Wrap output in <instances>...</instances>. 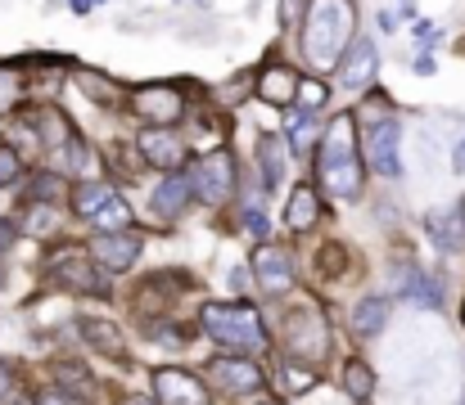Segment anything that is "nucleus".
I'll return each instance as SVG.
<instances>
[{
    "instance_id": "nucleus-1",
    "label": "nucleus",
    "mask_w": 465,
    "mask_h": 405,
    "mask_svg": "<svg viewBox=\"0 0 465 405\" xmlns=\"http://www.w3.org/2000/svg\"><path fill=\"white\" fill-rule=\"evenodd\" d=\"M303 23H308L303 27V54L316 68H334L343 45H348V32H352V5L348 0H312Z\"/></svg>"
},
{
    "instance_id": "nucleus-2",
    "label": "nucleus",
    "mask_w": 465,
    "mask_h": 405,
    "mask_svg": "<svg viewBox=\"0 0 465 405\" xmlns=\"http://www.w3.org/2000/svg\"><path fill=\"white\" fill-rule=\"evenodd\" d=\"M321 185L334 198H352L361 189V167H357V149H352V122L339 118L330 122L325 144H321Z\"/></svg>"
},
{
    "instance_id": "nucleus-3",
    "label": "nucleus",
    "mask_w": 465,
    "mask_h": 405,
    "mask_svg": "<svg viewBox=\"0 0 465 405\" xmlns=\"http://www.w3.org/2000/svg\"><path fill=\"white\" fill-rule=\"evenodd\" d=\"M203 329L217 338V342H226V347H235V352H262L267 347V329H262V320H258V311L249 306V302H235V306H203Z\"/></svg>"
},
{
    "instance_id": "nucleus-4",
    "label": "nucleus",
    "mask_w": 465,
    "mask_h": 405,
    "mask_svg": "<svg viewBox=\"0 0 465 405\" xmlns=\"http://www.w3.org/2000/svg\"><path fill=\"white\" fill-rule=\"evenodd\" d=\"M285 342H290V356H299V361H321L325 347H330V329H325L321 311L299 306V311L290 315V324H285Z\"/></svg>"
},
{
    "instance_id": "nucleus-5",
    "label": "nucleus",
    "mask_w": 465,
    "mask_h": 405,
    "mask_svg": "<svg viewBox=\"0 0 465 405\" xmlns=\"http://www.w3.org/2000/svg\"><path fill=\"white\" fill-rule=\"evenodd\" d=\"M231 185H235L231 153H213V158L194 162V171H190V189L203 194V203H226L231 198Z\"/></svg>"
},
{
    "instance_id": "nucleus-6",
    "label": "nucleus",
    "mask_w": 465,
    "mask_h": 405,
    "mask_svg": "<svg viewBox=\"0 0 465 405\" xmlns=\"http://www.w3.org/2000/svg\"><path fill=\"white\" fill-rule=\"evenodd\" d=\"M398 144H402L398 122H375V127L366 131V162H371L380 176H389V180L402 171V153H398Z\"/></svg>"
},
{
    "instance_id": "nucleus-7",
    "label": "nucleus",
    "mask_w": 465,
    "mask_h": 405,
    "mask_svg": "<svg viewBox=\"0 0 465 405\" xmlns=\"http://www.w3.org/2000/svg\"><path fill=\"white\" fill-rule=\"evenodd\" d=\"M208 383H217L231 397H249V392L262 388V370L253 361H240V356L235 361H213L208 365Z\"/></svg>"
},
{
    "instance_id": "nucleus-8",
    "label": "nucleus",
    "mask_w": 465,
    "mask_h": 405,
    "mask_svg": "<svg viewBox=\"0 0 465 405\" xmlns=\"http://www.w3.org/2000/svg\"><path fill=\"white\" fill-rule=\"evenodd\" d=\"M253 270H258L262 293H290V284H294L290 253H285V248H276V244H262V248L253 253Z\"/></svg>"
},
{
    "instance_id": "nucleus-9",
    "label": "nucleus",
    "mask_w": 465,
    "mask_h": 405,
    "mask_svg": "<svg viewBox=\"0 0 465 405\" xmlns=\"http://www.w3.org/2000/svg\"><path fill=\"white\" fill-rule=\"evenodd\" d=\"M154 388H158V405H208L203 383L190 379L185 370H158Z\"/></svg>"
},
{
    "instance_id": "nucleus-10",
    "label": "nucleus",
    "mask_w": 465,
    "mask_h": 405,
    "mask_svg": "<svg viewBox=\"0 0 465 405\" xmlns=\"http://www.w3.org/2000/svg\"><path fill=\"white\" fill-rule=\"evenodd\" d=\"M132 109L145 118V122H158V127H167V122H176L181 118V95L176 91H167V86H145V91H136L132 95Z\"/></svg>"
},
{
    "instance_id": "nucleus-11",
    "label": "nucleus",
    "mask_w": 465,
    "mask_h": 405,
    "mask_svg": "<svg viewBox=\"0 0 465 405\" xmlns=\"http://www.w3.org/2000/svg\"><path fill=\"white\" fill-rule=\"evenodd\" d=\"M136 253H141V239H136V235H123V230L91 239V257H95L100 266H109V270H127L132 262H136Z\"/></svg>"
},
{
    "instance_id": "nucleus-12",
    "label": "nucleus",
    "mask_w": 465,
    "mask_h": 405,
    "mask_svg": "<svg viewBox=\"0 0 465 405\" xmlns=\"http://www.w3.org/2000/svg\"><path fill=\"white\" fill-rule=\"evenodd\" d=\"M54 275L68 284V288H77V293H100L104 284H100V275L91 266V257L86 253H77V248H64V253H54Z\"/></svg>"
},
{
    "instance_id": "nucleus-13",
    "label": "nucleus",
    "mask_w": 465,
    "mask_h": 405,
    "mask_svg": "<svg viewBox=\"0 0 465 405\" xmlns=\"http://www.w3.org/2000/svg\"><path fill=\"white\" fill-rule=\"evenodd\" d=\"M375 63H380V59H375V45H371L366 36L352 41L348 59L339 63V86H343V91H361V86L375 77Z\"/></svg>"
},
{
    "instance_id": "nucleus-14",
    "label": "nucleus",
    "mask_w": 465,
    "mask_h": 405,
    "mask_svg": "<svg viewBox=\"0 0 465 405\" xmlns=\"http://www.w3.org/2000/svg\"><path fill=\"white\" fill-rule=\"evenodd\" d=\"M141 153L154 162V167H176L181 162V144H176V135L154 127V131H141Z\"/></svg>"
},
{
    "instance_id": "nucleus-15",
    "label": "nucleus",
    "mask_w": 465,
    "mask_h": 405,
    "mask_svg": "<svg viewBox=\"0 0 465 405\" xmlns=\"http://www.w3.org/2000/svg\"><path fill=\"white\" fill-rule=\"evenodd\" d=\"M77 329H82V338H86L91 347H100L104 356H123V352H127L123 329H118V324H109V320H82Z\"/></svg>"
},
{
    "instance_id": "nucleus-16",
    "label": "nucleus",
    "mask_w": 465,
    "mask_h": 405,
    "mask_svg": "<svg viewBox=\"0 0 465 405\" xmlns=\"http://www.w3.org/2000/svg\"><path fill=\"white\" fill-rule=\"evenodd\" d=\"M294 91H299V77H294L290 68H267V72H262L258 95H262L267 104H290V100H294Z\"/></svg>"
},
{
    "instance_id": "nucleus-17",
    "label": "nucleus",
    "mask_w": 465,
    "mask_h": 405,
    "mask_svg": "<svg viewBox=\"0 0 465 405\" xmlns=\"http://www.w3.org/2000/svg\"><path fill=\"white\" fill-rule=\"evenodd\" d=\"M185 198H190V180H185V176H167L154 194L158 217H181V212H185Z\"/></svg>"
},
{
    "instance_id": "nucleus-18",
    "label": "nucleus",
    "mask_w": 465,
    "mask_h": 405,
    "mask_svg": "<svg viewBox=\"0 0 465 405\" xmlns=\"http://www.w3.org/2000/svg\"><path fill=\"white\" fill-rule=\"evenodd\" d=\"M384 324H389V302H384V297H366V302L357 306V315H352V329H357L361 338L384 333Z\"/></svg>"
},
{
    "instance_id": "nucleus-19",
    "label": "nucleus",
    "mask_w": 465,
    "mask_h": 405,
    "mask_svg": "<svg viewBox=\"0 0 465 405\" xmlns=\"http://www.w3.org/2000/svg\"><path fill=\"white\" fill-rule=\"evenodd\" d=\"M316 194H312V185H299L294 189V198H290V212H285V221H290V230H312V221H316Z\"/></svg>"
},
{
    "instance_id": "nucleus-20",
    "label": "nucleus",
    "mask_w": 465,
    "mask_h": 405,
    "mask_svg": "<svg viewBox=\"0 0 465 405\" xmlns=\"http://www.w3.org/2000/svg\"><path fill=\"white\" fill-rule=\"evenodd\" d=\"M425 226H430V235H434V244H439L443 253H452V248L461 244V239H457V235H461L457 212H430V217H425Z\"/></svg>"
},
{
    "instance_id": "nucleus-21",
    "label": "nucleus",
    "mask_w": 465,
    "mask_h": 405,
    "mask_svg": "<svg viewBox=\"0 0 465 405\" xmlns=\"http://www.w3.org/2000/svg\"><path fill=\"white\" fill-rule=\"evenodd\" d=\"M343 388H348V397H352V401H371L375 379H371V370H366L361 361H348V365H343Z\"/></svg>"
},
{
    "instance_id": "nucleus-22",
    "label": "nucleus",
    "mask_w": 465,
    "mask_h": 405,
    "mask_svg": "<svg viewBox=\"0 0 465 405\" xmlns=\"http://www.w3.org/2000/svg\"><path fill=\"white\" fill-rule=\"evenodd\" d=\"M258 158H262V180H267V185H281V176H285V162H281L276 135H262V140H258Z\"/></svg>"
},
{
    "instance_id": "nucleus-23",
    "label": "nucleus",
    "mask_w": 465,
    "mask_h": 405,
    "mask_svg": "<svg viewBox=\"0 0 465 405\" xmlns=\"http://www.w3.org/2000/svg\"><path fill=\"white\" fill-rule=\"evenodd\" d=\"M127 221H132V207H127V203H123L118 194H114V198H109V203H104V207L95 212V226H100L104 235H114V230H123Z\"/></svg>"
},
{
    "instance_id": "nucleus-24",
    "label": "nucleus",
    "mask_w": 465,
    "mask_h": 405,
    "mask_svg": "<svg viewBox=\"0 0 465 405\" xmlns=\"http://www.w3.org/2000/svg\"><path fill=\"white\" fill-rule=\"evenodd\" d=\"M321 140V131H316V122H312V113H299L294 118V127H290V149L299 153V158H308L312 144Z\"/></svg>"
},
{
    "instance_id": "nucleus-25",
    "label": "nucleus",
    "mask_w": 465,
    "mask_h": 405,
    "mask_svg": "<svg viewBox=\"0 0 465 405\" xmlns=\"http://www.w3.org/2000/svg\"><path fill=\"white\" fill-rule=\"evenodd\" d=\"M109 198H114L109 185H77V212H82V217H95Z\"/></svg>"
},
{
    "instance_id": "nucleus-26",
    "label": "nucleus",
    "mask_w": 465,
    "mask_h": 405,
    "mask_svg": "<svg viewBox=\"0 0 465 405\" xmlns=\"http://www.w3.org/2000/svg\"><path fill=\"white\" fill-rule=\"evenodd\" d=\"M294 100L303 104V113H316V109L325 104V86H321V82H299V91H294Z\"/></svg>"
},
{
    "instance_id": "nucleus-27",
    "label": "nucleus",
    "mask_w": 465,
    "mask_h": 405,
    "mask_svg": "<svg viewBox=\"0 0 465 405\" xmlns=\"http://www.w3.org/2000/svg\"><path fill=\"white\" fill-rule=\"evenodd\" d=\"M285 388H290V392H308V388H316V374H312V370H299V365H285Z\"/></svg>"
},
{
    "instance_id": "nucleus-28",
    "label": "nucleus",
    "mask_w": 465,
    "mask_h": 405,
    "mask_svg": "<svg viewBox=\"0 0 465 405\" xmlns=\"http://www.w3.org/2000/svg\"><path fill=\"white\" fill-rule=\"evenodd\" d=\"M50 194H59V176H41V180H32V198H36V203H45Z\"/></svg>"
},
{
    "instance_id": "nucleus-29",
    "label": "nucleus",
    "mask_w": 465,
    "mask_h": 405,
    "mask_svg": "<svg viewBox=\"0 0 465 405\" xmlns=\"http://www.w3.org/2000/svg\"><path fill=\"white\" fill-rule=\"evenodd\" d=\"M18 176V153L14 149H0V185H9Z\"/></svg>"
},
{
    "instance_id": "nucleus-30",
    "label": "nucleus",
    "mask_w": 465,
    "mask_h": 405,
    "mask_svg": "<svg viewBox=\"0 0 465 405\" xmlns=\"http://www.w3.org/2000/svg\"><path fill=\"white\" fill-rule=\"evenodd\" d=\"M14 95H18V77H14L9 68H0V109L14 104Z\"/></svg>"
},
{
    "instance_id": "nucleus-31",
    "label": "nucleus",
    "mask_w": 465,
    "mask_h": 405,
    "mask_svg": "<svg viewBox=\"0 0 465 405\" xmlns=\"http://www.w3.org/2000/svg\"><path fill=\"white\" fill-rule=\"evenodd\" d=\"M32 405H77V401H73L68 392H59V388H45V392H41Z\"/></svg>"
},
{
    "instance_id": "nucleus-32",
    "label": "nucleus",
    "mask_w": 465,
    "mask_h": 405,
    "mask_svg": "<svg viewBox=\"0 0 465 405\" xmlns=\"http://www.w3.org/2000/svg\"><path fill=\"white\" fill-rule=\"evenodd\" d=\"M299 9H303V0H285V5H281L285 23H299Z\"/></svg>"
},
{
    "instance_id": "nucleus-33",
    "label": "nucleus",
    "mask_w": 465,
    "mask_h": 405,
    "mask_svg": "<svg viewBox=\"0 0 465 405\" xmlns=\"http://www.w3.org/2000/svg\"><path fill=\"white\" fill-rule=\"evenodd\" d=\"M14 244V221H0V248Z\"/></svg>"
},
{
    "instance_id": "nucleus-34",
    "label": "nucleus",
    "mask_w": 465,
    "mask_h": 405,
    "mask_svg": "<svg viewBox=\"0 0 465 405\" xmlns=\"http://www.w3.org/2000/svg\"><path fill=\"white\" fill-rule=\"evenodd\" d=\"M9 383H14V374H9V365H0V397H9Z\"/></svg>"
},
{
    "instance_id": "nucleus-35",
    "label": "nucleus",
    "mask_w": 465,
    "mask_h": 405,
    "mask_svg": "<svg viewBox=\"0 0 465 405\" xmlns=\"http://www.w3.org/2000/svg\"><path fill=\"white\" fill-rule=\"evenodd\" d=\"M416 72H425V77H430V72H434V59H430V54H420V59H416Z\"/></svg>"
},
{
    "instance_id": "nucleus-36",
    "label": "nucleus",
    "mask_w": 465,
    "mask_h": 405,
    "mask_svg": "<svg viewBox=\"0 0 465 405\" xmlns=\"http://www.w3.org/2000/svg\"><path fill=\"white\" fill-rule=\"evenodd\" d=\"M68 5H73L77 14H86V9H91V0H68Z\"/></svg>"
},
{
    "instance_id": "nucleus-37",
    "label": "nucleus",
    "mask_w": 465,
    "mask_h": 405,
    "mask_svg": "<svg viewBox=\"0 0 465 405\" xmlns=\"http://www.w3.org/2000/svg\"><path fill=\"white\" fill-rule=\"evenodd\" d=\"M461 162H465V144H461V149H457V171H461Z\"/></svg>"
},
{
    "instance_id": "nucleus-38",
    "label": "nucleus",
    "mask_w": 465,
    "mask_h": 405,
    "mask_svg": "<svg viewBox=\"0 0 465 405\" xmlns=\"http://www.w3.org/2000/svg\"><path fill=\"white\" fill-rule=\"evenodd\" d=\"M132 405H150V401H132Z\"/></svg>"
},
{
    "instance_id": "nucleus-39",
    "label": "nucleus",
    "mask_w": 465,
    "mask_h": 405,
    "mask_svg": "<svg viewBox=\"0 0 465 405\" xmlns=\"http://www.w3.org/2000/svg\"><path fill=\"white\" fill-rule=\"evenodd\" d=\"M461 217H465V198H461Z\"/></svg>"
},
{
    "instance_id": "nucleus-40",
    "label": "nucleus",
    "mask_w": 465,
    "mask_h": 405,
    "mask_svg": "<svg viewBox=\"0 0 465 405\" xmlns=\"http://www.w3.org/2000/svg\"><path fill=\"white\" fill-rule=\"evenodd\" d=\"M14 405H27V401H14Z\"/></svg>"
},
{
    "instance_id": "nucleus-41",
    "label": "nucleus",
    "mask_w": 465,
    "mask_h": 405,
    "mask_svg": "<svg viewBox=\"0 0 465 405\" xmlns=\"http://www.w3.org/2000/svg\"><path fill=\"white\" fill-rule=\"evenodd\" d=\"M267 405H276V401H267Z\"/></svg>"
},
{
    "instance_id": "nucleus-42",
    "label": "nucleus",
    "mask_w": 465,
    "mask_h": 405,
    "mask_svg": "<svg viewBox=\"0 0 465 405\" xmlns=\"http://www.w3.org/2000/svg\"><path fill=\"white\" fill-rule=\"evenodd\" d=\"M95 5H100V0H95Z\"/></svg>"
}]
</instances>
